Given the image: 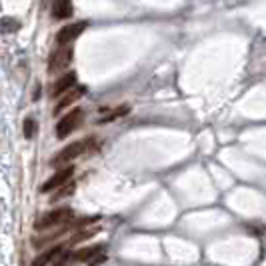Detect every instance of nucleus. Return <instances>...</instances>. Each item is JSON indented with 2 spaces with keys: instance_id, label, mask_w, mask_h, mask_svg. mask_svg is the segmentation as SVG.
Wrapping results in <instances>:
<instances>
[{
  "instance_id": "5",
  "label": "nucleus",
  "mask_w": 266,
  "mask_h": 266,
  "mask_svg": "<svg viewBox=\"0 0 266 266\" xmlns=\"http://www.w3.org/2000/svg\"><path fill=\"white\" fill-rule=\"evenodd\" d=\"M72 174H74V166L58 168V170L40 186V192H54L56 188H60L62 184H66L68 180H72Z\"/></svg>"
},
{
  "instance_id": "1",
  "label": "nucleus",
  "mask_w": 266,
  "mask_h": 266,
  "mask_svg": "<svg viewBox=\"0 0 266 266\" xmlns=\"http://www.w3.org/2000/svg\"><path fill=\"white\" fill-rule=\"evenodd\" d=\"M88 144H90V140H80V142H72V144H68L66 148H62L58 154L52 156L50 166H54V168H62V166H66L68 162H72L74 158H78V156L88 148Z\"/></svg>"
},
{
  "instance_id": "6",
  "label": "nucleus",
  "mask_w": 266,
  "mask_h": 266,
  "mask_svg": "<svg viewBox=\"0 0 266 266\" xmlns=\"http://www.w3.org/2000/svg\"><path fill=\"white\" fill-rule=\"evenodd\" d=\"M104 246L106 244H94V246H84V248H78L76 252L70 254V262L72 264H84V262H92L98 254L104 252Z\"/></svg>"
},
{
  "instance_id": "14",
  "label": "nucleus",
  "mask_w": 266,
  "mask_h": 266,
  "mask_svg": "<svg viewBox=\"0 0 266 266\" xmlns=\"http://www.w3.org/2000/svg\"><path fill=\"white\" fill-rule=\"evenodd\" d=\"M76 190V184H74V180H68L66 184H62L60 188H56L54 190V194H52V202H56V200H62V198H66V196H70L72 192Z\"/></svg>"
},
{
  "instance_id": "10",
  "label": "nucleus",
  "mask_w": 266,
  "mask_h": 266,
  "mask_svg": "<svg viewBox=\"0 0 266 266\" xmlns=\"http://www.w3.org/2000/svg\"><path fill=\"white\" fill-rule=\"evenodd\" d=\"M82 94H84V88H74V90H68V92H66V94L60 98V102L54 106V114H60L64 108H68L72 102H76V100H78Z\"/></svg>"
},
{
  "instance_id": "17",
  "label": "nucleus",
  "mask_w": 266,
  "mask_h": 266,
  "mask_svg": "<svg viewBox=\"0 0 266 266\" xmlns=\"http://www.w3.org/2000/svg\"><path fill=\"white\" fill-rule=\"evenodd\" d=\"M126 112H128V106H120V108H118V110H114L112 114L104 116V118H102L100 122H110V120H116L118 116H122V114H126Z\"/></svg>"
},
{
  "instance_id": "18",
  "label": "nucleus",
  "mask_w": 266,
  "mask_h": 266,
  "mask_svg": "<svg viewBox=\"0 0 266 266\" xmlns=\"http://www.w3.org/2000/svg\"><path fill=\"white\" fill-rule=\"evenodd\" d=\"M64 266H66V264H64Z\"/></svg>"
},
{
  "instance_id": "12",
  "label": "nucleus",
  "mask_w": 266,
  "mask_h": 266,
  "mask_svg": "<svg viewBox=\"0 0 266 266\" xmlns=\"http://www.w3.org/2000/svg\"><path fill=\"white\" fill-rule=\"evenodd\" d=\"M100 230H102L100 226H90V228H84V230L80 228L78 232H74V234H72V238H70V246H74V244H80V242H84V240H88V238L96 236Z\"/></svg>"
},
{
  "instance_id": "11",
  "label": "nucleus",
  "mask_w": 266,
  "mask_h": 266,
  "mask_svg": "<svg viewBox=\"0 0 266 266\" xmlns=\"http://www.w3.org/2000/svg\"><path fill=\"white\" fill-rule=\"evenodd\" d=\"M52 16L56 20L70 18L72 16V2H70V0H56L54 6H52Z\"/></svg>"
},
{
  "instance_id": "16",
  "label": "nucleus",
  "mask_w": 266,
  "mask_h": 266,
  "mask_svg": "<svg viewBox=\"0 0 266 266\" xmlns=\"http://www.w3.org/2000/svg\"><path fill=\"white\" fill-rule=\"evenodd\" d=\"M18 28H20V22L12 20L10 16H4V20H2V32H4V34H10V32H14V30H18Z\"/></svg>"
},
{
  "instance_id": "15",
  "label": "nucleus",
  "mask_w": 266,
  "mask_h": 266,
  "mask_svg": "<svg viewBox=\"0 0 266 266\" xmlns=\"http://www.w3.org/2000/svg\"><path fill=\"white\" fill-rule=\"evenodd\" d=\"M36 128H38V126H36V120L28 116V118L24 120V138H28V140H30V138H34Z\"/></svg>"
},
{
  "instance_id": "3",
  "label": "nucleus",
  "mask_w": 266,
  "mask_h": 266,
  "mask_svg": "<svg viewBox=\"0 0 266 266\" xmlns=\"http://www.w3.org/2000/svg\"><path fill=\"white\" fill-rule=\"evenodd\" d=\"M80 120H82V110H80V108H74V110H70L68 114H64V116L58 120V124H56V138L62 140V138L70 136L72 132L78 128Z\"/></svg>"
},
{
  "instance_id": "13",
  "label": "nucleus",
  "mask_w": 266,
  "mask_h": 266,
  "mask_svg": "<svg viewBox=\"0 0 266 266\" xmlns=\"http://www.w3.org/2000/svg\"><path fill=\"white\" fill-rule=\"evenodd\" d=\"M70 230V226H64L62 230H56V232H52V234H44V236H40V238H34L32 240V244H34V248H44L46 244H50L52 240H56V238H60L62 234H66Z\"/></svg>"
},
{
  "instance_id": "7",
  "label": "nucleus",
  "mask_w": 266,
  "mask_h": 266,
  "mask_svg": "<svg viewBox=\"0 0 266 266\" xmlns=\"http://www.w3.org/2000/svg\"><path fill=\"white\" fill-rule=\"evenodd\" d=\"M84 30H86V22H74V24H70V26H64V28L56 34V40H58V44H68V42L76 40Z\"/></svg>"
},
{
  "instance_id": "4",
  "label": "nucleus",
  "mask_w": 266,
  "mask_h": 266,
  "mask_svg": "<svg viewBox=\"0 0 266 266\" xmlns=\"http://www.w3.org/2000/svg\"><path fill=\"white\" fill-rule=\"evenodd\" d=\"M72 54H74V50H72L70 46H66V44H62V48H56V50L50 54V60H48V72H50V74H56V72L64 70V68L70 64Z\"/></svg>"
},
{
  "instance_id": "8",
  "label": "nucleus",
  "mask_w": 266,
  "mask_h": 266,
  "mask_svg": "<svg viewBox=\"0 0 266 266\" xmlns=\"http://www.w3.org/2000/svg\"><path fill=\"white\" fill-rule=\"evenodd\" d=\"M76 84V74L74 72H68V74H64V76H60L56 82H54V86H52V90H50V94H52V98H58V96H62V94H66L72 86Z\"/></svg>"
},
{
  "instance_id": "9",
  "label": "nucleus",
  "mask_w": 266,
  "mask_h": 266,
  "mask_svg": "<svg viewBox=\"0 0 266 266\" xmlns=\"http://www.w3.org/2000/svg\"><path fill=\"white\" fill-rule=\"evenodd\" d=\"M64 252V248H62V244H58V246H52V248H48V250H44V252H40L34 260H32V266H46V264H52L60 254Z\"/></svg>"
},
{
  "instance_id": "2",
  "label": "nucleus",
  "mask_w": 266,
  "mask_h": 266,
  "mask_svg": "<svg viewBox=\"0 0 266 266\" xmlns=\"http://www.w3.org/2000/svg\"><path fill=\"white\" fill-rule=\"evenodd\" d=\"M70 218H72V210H70V208H56V210L44 214L40 220H36L34 228H36L38 232H44V230H50L52 226H58V224H62V222H68Z\"/></svg>"
}]
</instances>
